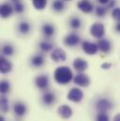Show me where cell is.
<instances>
[{
    "instance_id": "6da1fadb",
    "label": "cell",
    "mask_w": 120,
    "mask_h": 121,
    "mask_svg": "<svg viewBox=\"0 0 120 121\" xmlns=\"http://www.w3.org/2000/svg\"><path fill=\"white\" fill-rule=\"evenodd\" d=\"M73 73L72 70L67 66H60L56 69L54 72V79L58 85H68L73 80Z\"/></svg>"
},
{
    "instance_id": "7a4b0ae2",
    "label": "cell",
    "mask_w": 120,
    "mask_h": 121,
    "mask_svg": "<svg viewBox=\"0 0 120 121\" xmlns=\"http://www.w3.org/2000/svg\"><path fill=\"white\" fill-rule=\"evenodd\" d=\"M89 32H90V35L93 38L98 39H100L104 38V35H105V26H104L103 24L99 23V22H96L93 25H91Z\"/></svg>"
},
{
    "instance_id": "3957f363",
    "label": "cell",
    "mask_w": 120,
    "mask_h": 121,
    "mask_svg": "<svg viewBox=\"0 0 120 121\" xmlns=\"http://www.w3.org/2000/svg\"><path fill=\"white\" fill-rule=\"evenodd\" d=\"M114 107V104L111 99L107 98H101L97 100L96 102V109L98 112H104L107 113L108 111L112 110Z\"/></svg>"
},
{
    "instance_id": "277c9868",
    "label": "cell",
    "mask_w": 120,
    "mask_h": 121,
    "mask_svg": "<svg viewBox=\"0 0 120 121\" xmlns=\"http://www.w3.org/2000/svg\"><path fill=\"white\" fill-rule=\"evenodd\" d=\"M67 98H68L69 100H70L72 102H75V103H78V102L83 100L84 92L79 87H72L70 90L69 91V93L67 95Z\"/></svg>"
},
{
    "instance_id": "5b68a950",
    "label": "cell",
    "mask_w": 120,
    "mask_h": 121,
    "mask_svg": "<svg viewBox=\"0 0 120 121\" xmlns=\"http://www.w3.org/2000/svg\"><path fill=\"white\" fill-rule=\"evenodd\" d=\"M34 83L37 88L40 90H47L49 84H50V80L47 74H40L35 78Z\"/></svg>"
},
{
    "instance_id": "8992f818",
    "label": "cell",
    "mask_w": 120,
    "mask_h": 121,
    "mask_svg": "<svg viewBox=\"0 0 120 121\" xmlns=\"http://www.w3.org/2000/svg\"><path fill=\"white\" fill-rule=\"evenodd\" d=\"M73 82L75 85H77L80 87H87L91 84L90 78L83 72H79L78 74H76L73 78Z\"/></svg>"
},
{
    "instance_id": "52a82bcc",
    "label": "cell",
    "mask_w": 120,
    "mask_h": 121,
    "mask_svg": "<svg viewBox=\"0 0 120 121\" xmlns=\"http://www.w3.org/2000/svg\"><path fill=\"white\" fill-rule=\"evenodd\" d=\"M82 49L84 50V52L88 55V56H94L98 53L99 51V47L98 44L95 42H91L89 40H85L82 43Z\"/></svg>"
},
{
    "instance_id": "ba28073f",
    "label": "cell",
    "mask_w": 120,
    "mask_h": 121,
    "mask_svg": "<svg viewBox=\"0 0 120 121\" xmlns=\"http://www.w3.org/2000/svg\"><path fill=\"white\" fill-rule=\"evenodd\" d=\"M63 42L68 47H74V46H77L79 44L80 37L76 33H69V34L65 36V38L63 39Z\"/></svg>"
},
{
    "instance_id": "9c48e42d",
    "label": "cell",
    "mask_w": 120,
    "mask_h": 121,
    "mask_svg": "<svg viewBox=\"0 0 120 121\" xmlns=\"http://www.w3.org/2000/svg\"><path fill=\"white\" fill-rule=\"evenodd\" d=\"M51 59L56 62V63H58V62H64L67 59V54L66 52L61 49V48H56L52 51L51 53Z\"/></svg>"
},
{
    "instance_id": "30bf717a",
    "label": "cell",
    "mask_w": 120,
    "mask_h": 121,
    "mask_svg": "<svg viewBox=\"0 0 120 121\" xmlns=\"http://www.w3.org/2000/svg\"><path fill=\"white\" fill-rule=\"evenodd\" d=\"M77 8L84 13H91L95 9L90 0H79L77 2Z\"/></svg>"
},
{
    "instance_id": "8fae6325",
    "label": "cell",
    "mask_w": 120,
    "mask_h": 121,
    "mask_svg": "<svg viewBox=\"0 0 120 121\" xmlns=\"http://www.w3.org/2000/svg\"><path fill=\"white\" fill-rule=\"evenodd\" d=\"M57 114H58V116L62 119L67 120V119L71 117L73 112H72V109L69 105L62 104V105H60L59 107L57 108Z\"/></svg>"
},
{
    "instance_id": "7c38bea8",
    "label": "cell",
    "mask_w": 120,
    "mask_h": 121,
    "mask_svg": "<svg viewBox=\"0 0 120 121\" xmlns=\"http://www.w3.org/2000/svg\"><path fill=\"white\" fill-rule=\"evenodd\" d=\"M13 12H14L13 6H11L9 3L5 2V3H3L1 5V7H0V15H1V18L8 19V18H9L12 15Z\"/></svg>"
},
{
    "instance_id": "4fadbf2b",
    "label": "cell",
    "mask_w": 120,
    "mask_h": 121,
    "mask_svg": "<svg viewBox=\"0 0 120 121\" xmlns=\"http://www.w3.org/2000/svg\"><path fill=\"white\" fill-rule=\"evenodd\" d=\"M72 66L74 68V69L78 72H84L88 68V63L87 61L82 57H77L75 58L73 63H72Z\"/></svg>"
},
{
    "instance_id": "5bb4252c",
    "label": "cell",
    "mask_w": 120,
    "mask_h": 121,
    "mask_svg": "<svg viewBox=\"0 0 120 121\" xmlns=\"http://www.w3.org/2000/svg\"><path fill=\"white\" fill-rule=\"evenodd\" d=\"M97 44L99 47V51H100L103 54H108L112 50V43L108 39L102 38V39H99Z\"/></svg>"
},
{
    "instance_id": "9a60e30c",
    "label": "cell",
    "mask_w": 120,
    "mask_h": 121,
    "mask_svg": "<svg viewBox=\"0 0 120 121\" xmlns=\"http://www.w3.org/2000/svg\"><path fill=\"white\" fill-rule=\"evenodd\" d=\"M41 32L46 39H51L56 34V27L53 24L44 23L41 26Z\"/></svg>"
},
{
    "instance_id": "2e32d148",
    "label": "cell",
    "mask_w": 120,
    "mask_h": 121,
    "mask_svg": "<svg viewBox=\"0 0 120 121\" xmlns=\"http://www.w3.org/2000/svg\"><path fill=\"white\" fill-rule=\"evenodd\" d=\"M56 96L52 91H45L41 97V100L43 104L46 106H51L52 104H54L56 102Z\"/></svg>"
},
{
    "instance_id": "e0dca14e",
    "label": "cell",
    "mask_w": 120,
    "mask_h": 121,
    "mask_svg": "<svg viewBox=\"0 0 120 121\" xmlns=\"http://www.w3.org/2000/svg\"><path fill=\"white\" fill-rule=\"evenodd\" d=\"M13 112L17 117H24L26 112H27V107L26 105V103L22 102V101H17L14 105H13Z\"/></svg>"
},
{
    "instance_id": "ac0fdd59",
    "label": "cell",
    "mask_w": 120,
    "mask_h": 121,
    "mask_svg": "<svg viewBox=\"0 0 120 121\" xmlns=\"http://www.w3.org/2000/svg\"><path fill=\"white\" fill-rule=\"evenodd\" d=\"M11 69H12L11 62L9 59H7L4 56H2L0 58V71H1V73H3V74L9 73L11 71Z\"/></svg>"
},
{
    "instance_id": "d6986e66",
    "label": "cell",
    "mask_w": 120,
    "mask_h": 121,
    "mask_svg": "<svg viewBox=\"0 0 120 121\" xmlns=\"http://www.w3.org/2000/svg\"><path fill=\"white\" fill-rule=\"evenodd\" d=\"M44 57L42 55H39V54H37L35 56H33L30 59V63L33 67L35 68H40L44 65Z\"/></svg>"
},
{
    "instance_id": "ffe728a7",
    "label": "cell",
    "mask_w": 120,
    "mask_h": 121,
    "mask_svg": "<svg viewBox=\"0 0 120 121\" xmlns=\"http://www.w3.org/2000/svg\"><path fill=\"white\" fill-rule=\"evenodd\" d=\"M18 31L22 35H27L31 31V26L27 21H22L18 25Z\"/></svg>"
},
{
    "instance_id": "44dd1931",
    "label": "cell",
    "mask_w": 120,
    "mask_h": 121,
    "mask_svg": "<svg viewBox=\"0 0 120 121\" xmlns=\"http://www.w3.org/2000/svg\"><path fill=\"white\" fill-rule=\"evenodd\" d=\"M52 9L57 13L62 12L65 9V2L63 0H54L52 2Z\"/></svg>"
},
{
    "instance_id": "7402d4cb",
    "label": "cell",
    "mask_w": 120,
    "mask_h": 121,
    "mask_svg": "<svg viewBox=\"0 0 120 121\" xmlns=\"http://www.w3.org/2000/svg\"><path fill=\"white\" fill-rule=\"evenodd\" d=\"M69 24L70 28H72V29H74V30H78V29L81 28V26H82V21H81V19H80L79 17H77V16H72V17L69 19Z\"/></svg>"
},
{
    "instance_id": "603a6c76",
    "label": "cell",
    "mask_w": 120,
    "mask_h": 121,
    "mask_svg": "<svg viewBox=\"0 0 120 121\" xmlns=\"http://www.w3.org/2000/svg\"><path fill=\"white\" fill-rule=\"evenodd\" d=\"M39 46V49L42 52H45V53L54 50V44L52 42H50L49 40H42V41H40Z\"/></svg>"
},
{
    "instance_id": "cb8c5ba5",
    "label": "cell",
    "mask_w": 120,
    "mask_h": 121,
    "mask_svg": "<svg viewBox=\"0 0 120 121\" xmlns=\"http://www.w3.org/2000/svg\"><path fill=\"white\" fill-rule=\"evenodd\" d=\"M48 4V0H32V5L37 10H43Z\"/></svg>"
},
{
    "instance_id": "d4e9b609",
    "label": "cell",
    "mask_w": 120,
    "mask_h": 121,
    "mask_svg": "<svg viewBox=\"0 0 120 121\" xmlns=\"http://www.w3.org/2000/svg\"><path fill=\"white\" fill-rule=\"evenodd\" d=\"M1 51L4 56H11L14 54V47L11 44H4Z\"/></svg>"
},
{
    "instance_id": "484cf974",
    "label": "cell",
    "mask_w": 120,
    "mask_h": 121,
    "mask_svg": "<svg viewBox=\"0 0 120 121\" xmlns=\"http://www.w3.org/2000/svg\"><path fill=\"white\" fill-rule=\"evenodd\" d=\"M107 10H108V9H107V7L105 5L97 6L95 8V14H96V16H98L99 18H102V17H104L106 15Z\"/></svg>"
},
{
    "instance_id": "4316f807",
    "label": "cell",
    "mask_w": 120,
    "mask_h": 121,
    "mask_svg": "<svg viewBox=\"0 0 120 121\" xmlns=\"http://www.w3.org/2000/svg\"><path fill=\"white\" fill-rule=\"evenodd\" d=\"M0 105H1V111L3 113H7L9 109V99L8 98L3 95L1 97V99H0Z\"/></svg>"
},
{
    "instance_id": "83f0119b",
    "label": "cell",
    "mask_w": 120,
    "mask_h": 121,
    "mask_svg": "<svg viewBox=\"0 0 120 121\" xmlns=\"http://www.w3.org/2000/svg\"><path fill=\"white\" fill-rule=\"evenodd\" d=\"M10 90V84L9 81L6 80H2L0 83V92L2 95H6L7 93H9Z\"/></svg>"
},
{
    "instance_id": "f1b7e54d",
    "label": "cell",
    "mask_w": 120,
    "mask_h": 121,
    "mask_svg": "<svg viewBox=\"0 0 120 121\" xmlns=\"http://www.w3.org/2000/svg\"><path fill=\"white\" fill-rule=\"evenodd\" d=\"M13 9H14V12L18 13V14H21L25 11L26 8H25V5L23 4V2L20 0V1H17L15 3H13Z\"/></svg>"
},
{
    "instance_id": "f546056e",
    "label": "cell",
    "mask_w": 120,
    "mask_h": 121,
    "mask_svg": "<svg viewBox=\"0 0 120 121\" xmlns=\"http://www.w3.org/2000/svg\"><path fill=\"white\" fill-rule=\"evenodd\" d=\"M96 121H110V117L108 116L107 113H104V112H99L98 115L96 116Z\"/></svg>"
},
{
    "instance_id": "4dcf8cb0",
    "label": "cell",
    "mask_w": 120,
    "mask_h": 121,
    "mask_svg": "<svg viewBox=\"0 0 120 121\" xmlns=\"http://www.w3.org/2000/svg\"><path fill=\"white\" fill-rule=\"evenodd\" d=\"M111 15H112V18H113L116 22H120V8L119 7H116L114 9H112Z\"/></svg>"
},
{
    "instance_id": "1f68e13d",
    "label": "cell",
    "mask_w": 120,
    "mask_h": 121,
    "mask_svg": "<svg viewBox=\"0 0 120 121\" xmlns=\"http://www.w3.org/2000/svg\"><path fill=\"white\" fill-rule=\"evenodd\" d=\"M105 6L107 7L108 9H114L116 8V0H110L108 2V4L105 5Z\"/></svg>"
},
{
    "instance_id": "d6a6232c",
    "label": "cell",
    "mask_w": 120,
    "mask_h": 121,
    "mask_svg": "<svg viewBox=\"0 0 120 121\" xmlns=\"http://www.w3.org/2000/svg\"><path fill=\"white\" fill-rule=\"evenodd\" d=\"M112 66H113L112 63H110V62H104V63L101 64V69H110L112 68Z\"/></svg>"
},
{
    "instance_id": "836d02e7",
    "label": "cell",
    "mask_w": 120,
    "mask_h": 121,
    "mask_svg": "<svg viewBox=\"0 0 120 121\" xmlns=\"http://www.w3.org/2000/svg\"><path fill=\"white\" fill-rule=\"evenodd\" d=\"M115 29H116V31L117 33L120 34V22H117V23H116V26H115Z\"/></svg>"
},
{
    "instance_id": "e575fe53",
    "label": "cell",
    "mask_w": 120,
    "mask_h": 121,
    "mask_svg": "<svg viewBox=\"0 0 120 121\" xmlns=\"http://www.w3.org/2000/svg\"><path fill=\"white\" fill-rule=\"evenodd\" d=\"M98 1H99V3L100 5H107L110 0H98Z\"/></svg>"
},
{
    "instance_id": "d590c367",
    "label": "cell",
    "mask_w": 120,
    "mask_h": 121,
    "mask_svg": "<svg viewBox=\"0 0 120 121\" xmlns=\"http://www.w3.org/2000/svg\"><path fill=\"white\" fill-rule=\"evenodd\" d=\"M114 121H120V114H117L116 116H115Z\"/></svg>"
},
{
    "instance_id": "8d00e7d4",
    "label": "cell",
    "mask_w": 120,
    "mask_h": 121,
    "mask_svg": "<svg viewBox=\"0 0 120 121\" xmlns=\"http://www.w3.org/2000/svg\"><path fill=\"white\" fill-rule=\"evenodd\" d=\"M12 3H15V2H17V1H20V0H10Z\"/></svg>"
},
{
    "instance_id": "74e56055",
    "label": "cell",
    "mask_w": 120,
    "mask_h": 121,
    "mask_svg": "<svg viewBox=\"0 0 120 121\" xmlns=\"http://www.w3.org/2000/svg\"><path fill=\"white\" fill-rule=\"evenodd\" d=\"M0 121H5V120H4V117H1V118H0Z\"/></svg>"
},
{
    "instance_id": "f35d334b",
    "label": "cell",
    "mask_w": 120,
    "mask_h": 121,
    "mask_svg": "<svg viewBox=\"0 0 120 121\" xmlns=\"http://www.w3.org/2000/svg\"><path fill=\"white\" fill-rule=\"evenodd\" d=\"M64 2H69V1H71V0H63Z\"/></svg>"
}]
</instances>
